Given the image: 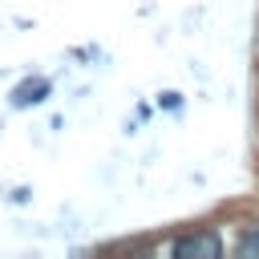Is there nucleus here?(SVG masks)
Listing matches in <instances>:
<instances>
[{
    "label": "nucleus",
    "instance_id": "f257e3e1",
    "mask_svg": "<svg viewBox=\"0 0 259 259\" xmlns=\"http://www.w3.org/2000/svg\"><path fill=\"white\" fill-rule=\"evenodd\" d=\"M219 251H223V243H219L214 231H194V235H182L174 243V255L178 259H214Z\"/></svg>",
    "mask_w": 259,
    "mask_h": 259
},
{
    "label": "nucleus",
    "instance_id": "f03ea898",
    "mask_svg": "<svg viewBox=\"0 0 259 259\" xmlns=\"http://www.w3.org/2000/svg\"><path fill=\"white\" fill-rule=\"evenodd\" d=\"M239 255L243 259H259V227H247L239 235Z\"/></svg>",
    "mask_w": 259,
    "mask_h": 259
}]
</instances>
